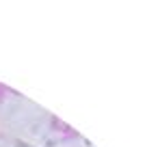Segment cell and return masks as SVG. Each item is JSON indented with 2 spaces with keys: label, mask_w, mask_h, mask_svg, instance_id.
Returning a JSON list of instances; mask_svg holds the SVG:
<instances>
[{
  "label": "cell",
  "mask_w": 145,
  "mask_h": 147,
  "mask_svg": "<svg viewBox=\"0 0 145 147\" xmlns=\"http://www.w3.org/2000/svg\"><path fill=\"white\" fill-rule=\"evenodd\" d=\"M7 91H9V89H7L5 84H2V82H0V102L5 100V93H7Z\"/></svg>",
  "instance_id": "cell-1"
}]
</instances>
